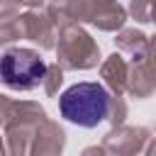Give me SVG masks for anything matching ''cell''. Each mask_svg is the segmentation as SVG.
<instances>
[{
	"label": "cell",
	"instance_id": "cell-1",
	"mask_svg": "<svg viewBox=\"0 0 156 156\" xmlns=\"http://www.w3.org/2000/svg\"><path fill=\"white\" fill-rule=\"evenodd\" d=\"M61 117L78 127H98L112 112V95L100 83H76L58 98Z\"/></svg>",
	"mask_w": 156,
	"mask_h": 156
},
{
	"label": "cell",
	"instance_id": "cell-2",
	"mask_svg": "<svg viewBox=\"0 0 156 156\" xmlns=\"http://www.w3.org/2000/svg\"><path fill=\"white\" fill-rule=\"evenodd\" d=\"M46 76V63L34 49H7L0 56V83L12 90H32Z\"/></svg>",
	"mask_w": 156,
	"mask_h": 156
}]
</instances>
